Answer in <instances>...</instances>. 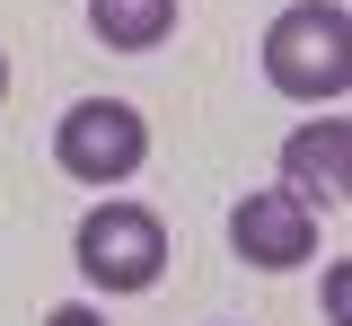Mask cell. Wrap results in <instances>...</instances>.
I'll return each instance as SVG.
<instances>
[{
    "label": "cell",
    "mask_w": 352,
    "mask_h": 326,
    "mask_svg": "<svg viewBox=\"0 0 352 326\" xmlns=\"http://www.w3.org/2000/svg\"><path fill=\"white\" fill-rule=\"evenodd\" d=\"M264 80L300 106H335L352 89V18L344 0H291L264 27Z\"/></svg>",
    "instance_id": "6da1fadb"
},
{
    "label": "cell",
    "mask_w": 352,
    "mask_h": 326,
    "mask_svg": "<svg viewBox=\"0 0 352 326\" xmlns=\"http://www.w3.org/2000/svg\"><path fill=\"white\" fill-rule=\"evenodd\" d=\"M150 159V115L132 97H80L62 124H53V168L71 186H124Z\"/></svg>",
    "instance_id": "7a4b0ae2"
},
{
    "label": "cell",
    "mask_w": 352,
    "mask_h": 326,
    "mask_svg": "<svg viewBox=\"0 0 352 326\" xmlns=\"http://www.w3.org/2000/svg\"><path fill=\"white\" fill-rule=\"evenodd\" d=\"M71 256H80V274L97 291H150V282L168 274V221L150 212V203H97L71 238Z\"/></svg>",
    "instance_id": "3957f363"
},
{
    "label": "cell",
    "mask_w": 352,
    "mask_h": 326,
    "mask_svg": "<svg viewBox=\"0 0 352 326\" xmlns=\"http://www.w3.org/2000/svg\"><path fill=\"white\" fill-rule=\"evenodd\" d=\"M229 247H238L256 274H291V265L317 256V212H308L300 194H282V186H256L229 212Z\"/></svg>",
    "instance_id": "277c9868"
},
{
    "label": "cell",
    "mask_w": 352,
    "mask_h": 326,
    "mask_svg": "<svg viewBox=\"0 0 352 326\" xmlns=\"http://www.w3.org/2000/svg\"><path fill=\"white\" fill-rule=\"evenodd\" d=\"M344 186H352V124L344 115H308L282 141V194H300L308 212H335Z\"/></svg>",
    "instance_id": "5b68a950"
},
{
    "label": "cell",
    "mask_w": 352,
    "mask_h": 326,
    "mask_svg": "<svg viewBox=\"0 0 352 326\" xmlns=\"http://www.w3.org/2000/svg\"><path fill=\"white\" fill-rule=\"evenodd\" d=\"M88 27L115 53H159L176 36V0H88Z\"/></svg>",
    "instance_id": "8992f818"
},
{
    "label": "cell",
    "mask_w": 352,
    "mask_h": 326,
    "mask_svg": "<svg viewBox=\"0 0 352 326\" xmlns=\"http://www.w3.org/2000/svg\"><path fill=\"white\" fill-rule=\"evenodd\" d=\"M344 309H352V274H344V265H335V274H326V318L344 326Z\"/></svg>",
    "instance_id": "52a82bcc"
},
{
    "label": "cell",
    "mask_w": 352,
    "mask_h": 326,
    "mask_svg": "<svg viewBox=\"0 0 352 326\" xmlns=\"http://www.w3.org/2000/svg\"><path fill=\"white\" fill-rule=\"evenodd\" d=\"M44 326H106V318H97L88 300H62V309H53V318H44Z\"/></svg>",
    "instance_id": "ba28073f"
},
{
    "label": "cell",
    "mask_w": 352,
    "mask_h": 326,
    "mask_svg": "<svg viewBox=\"0 0 352 326\" xmlns=\"http://www.w3.org/2000/svg\"><path fill=\"white\" fill-rule=\"evenodd\" d=\"M0 97H9V53H0Z\"/></svg>",
    "instance_id": "9c48e42d"
}]
</instances>
